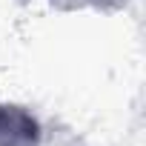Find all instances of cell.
Returning a JSON list of instances; mask_svg holds the SVG:
<instances>
[{
  "label": "cell",
  "mask_w": 146,
  "mask_h": 146,
  "mask_svg": "<svg viewBox=\"0 0 146 146\" xmlns=\"http://www.w3.org/2000/svg\"><path fill=\"white\" fill-rule=\"evenodd\" d=\"M0 146H43V123L23 103H0Z\"/></svg>",
  "instance_id": "obj_1"
},
{
  "label": "cell",
  "mask_w": 146,
  "mask_h": 146,
  "mask_svg": "<svg viewBox=\"0 0 146 146\" xmlns=\"http://www.w3.org/2000/svg\"><path fill=\"white\" fill-rule=\"evenodd\" d=\"M129 3H132V0H89V9L112 15V12H123Z\"/></svg>",
  "instance_id": "obj_2"
},
{
  "label": "cell",
  "mask_w": 146,
  "mask_h": 146,
  "mask_svg": "<svg viewBox=\"0 0 146 146\" xmlns=\"http://www.w3.org/2000/svg\"><path fill=\"white\" fill-rule=\"evenodd\" d=\"M49 6L57 12H80L89 9V0H49Z\"/></svg>",
  "instance_id": "obj_3"
}]
</instances>
